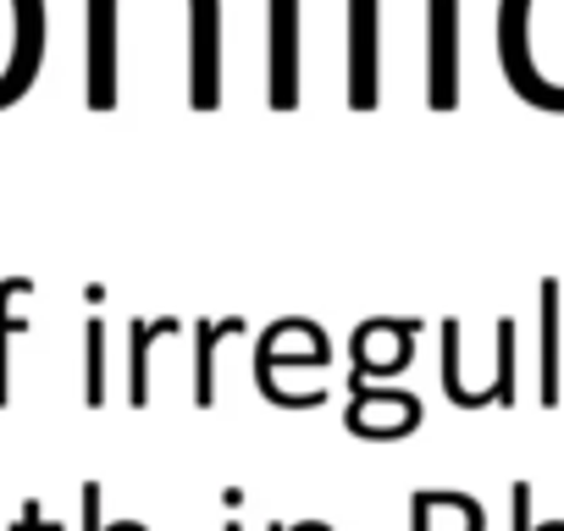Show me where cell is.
<instances>
[{"label": "cell", "mask_w": 564, "mask_h": 531, "mask_svg": "<svg viewBox=\"0 0 564 531\" xmlns=\"http://www.w3.org/2000/svg\"><path fill=\"white\" fill-rule=\"evenodd\" d=\"M525 18H531V0H503L498 7V56H503V78L520 100L542 106V111H564V89H553L547 78H536L531 51H525Z\"/></svg>", "instance_id": "obj_1"}, {"label": "cell", "mask_w": 564, "mask_h": 531, "mask_svg": "<svg viewBox=\"0 0 564 531\" xmlns=\"http://www.w3.org/2000/svg\"><path fill=\"white\" fill-rule=\"evenodd\" d=\"M426 40H432V62H426V106L454 111L459 100V0H432L426 12Z\"/></svg>", "instance_id": "obj_2"}, {"label": "cell", "mask_w": 564, "mask_h": 531, "mask_svg": "<svg viewBox=\"0 0 564 531\" xmlns=\"http://www.w3.org/2000/svg\"><path fill=\"white\" fill-rule=\"evenodd\" d=\"M271 106H300V0H271Z\"/></svg>", "instance_id": "obj_3"}, {"label": "cell", "mask_w": 564, "mask_h": 531, "mask_svg": "<svg viewBox=\"0 0 564 531\" xmlns=\"http://www.w3.org/2000/svg\"><path fill=\"white\" fill-rule=\"evenodd\" d=\"M89 106H117V0H89Z\"/></svg>", "instance_id": "obj_4"}, {"label": "cell", "mask_w": 564, "mask_h": 531, "mask_svg": "<svg viewBox=\"0 0 564 531\" xmlns=\"http://www.w3.org/2000/svg\"><path fill=\"white\" fill-rule=\"evenodd\" d=\"M349 100L360 111L377 106V0H355L349 7Z\"/></svg>", "instance_id": "obj_5"}, {"label": "cell", "mask_w": 564, "mask_h": 531, "mask_svg": "<svg viewBox=\"0 0 564 531\" xmlns=\"http://www.w3.org/2000/svg\"><path fill=\"white\" fill-rule=\"evenodd\" d=\"M23 294H34V283L29 278H7V283H0V410H7L12 404V333H23L29 322L12 311V300H23Z\"/></svg>", "instance_id": "obj_6"}, {"label": "cell", "mask_w": 564, "mask_h": 531, "mask_svg": "<svg viewBox=\"0 0 564 531\" xmlns=\"http://www.w3.org/2000/svg\"><path fill=\"white\" fill-rule=\"evenodd\" d=\"M542 404H558V283H542Z\"/></svg>", "instance_id": "obj_7"}, {"label": "cell", "mask_w": 564, "mask_h": 531, "mask_svg": "<svg viewBox=\"0 0 564 531\" xmlns=\"http://www.w3.org/2000/svg\"><path fill=\"white\" fill-rule=\"evenodd\" d=\"M172 333H177V316L133 322V382H128V404H133V410L150 404V377H144V366H150V344H155V338H172Z\"/></svg>", "instance_id": "obj_8"}, {"label": "cell", "mask_w": 564, "mask_h": 531, "mask_svg": "<svg viewBox=\"0 0 564 531\" xmlns=\"http://www.w3.org/2000/svg\"><path fill=\"white\" fill-rule=\"evenodd\" d=\"M221 333H243V322H238V316H227L221 327H216V322H199V382H194V404H199V410H210V404H216L210 355H216V338H221Z\"/></svg>", "instance_id": "obj_9"}, {"label": "cell", "mask_w": 564, "mask_h": 531, "mask_svg": "<svg viewBox=\"0 0 564 531\" xmlns=\"http://www.w3.org/2000/svg\"><path fill=\"white\" fill-rule=\"evenodd\" d=\"M89 410H100L106 404V322L95 316L89 322V399H84Z\"/></svg>", "instance_id": "obj_10"}, {"label": "cell", "mask_w": 564, "mask_h": 531, "mask_svg": "<svg viewBox=\"0 0 564 531\" xmlns=\"http://www.w3.org/2000/svg\"><path fill=\"white\" fill-rule=\"evenodd\" d=\"M84 520H89V531H100V487L95 481L84 487Z\"/></svg>", "instance_id": "obj_11"}, {"label": "cell", "mask_w": 564, "mask_h": 531, "mask_svg": "<svg viewBox=\"0 0 564 531\" xmlns=\"http://www.w3.org/2000/svg\"><path fill=\"white\" fill-rule=\"evenodd\" d=\"M18 531H56V525L40 520V503H23V525H18Z\"/></svg>", "instance_id": "obj_12"}, {"label": "cell", "mask_w": 564, "mask_h": 531, "mask_svg": "<svg viewBox=\"0 0 564 531\" xmlns=\"http://www.w3.org/2000/svg\"><path fill=\"white\" fill-rule=\"evenodd\" d=\"M227 531H238V525H227Z\"/></svg>", "instance_id": "obj_13"}]
</instances>
